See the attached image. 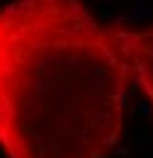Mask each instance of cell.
I'll use <instances>...</instances> for the list:
<instances>
[{
  "label": "cell",
  "mask_w": 153,
  "mask_h": 158,
  "mask_svg": "<svg viewBox=\"0 0 153 158\" xmlns=\"http://www.w3.org/2000/svg\"><path fill=\"white\" fill-rule=\"evenodd\" d=\"M119 46L131 85L143 93L153 107V24L143 29H119Z\"/></svg>",
  "instance_id": "obj_2"
},
{
  "label": "cell",
  "mask_w": 153,
  "mask_h": 158,
  "mask_svg": "<svg viewBox=\"0 0 153 158\" xmlns=\"http://www.w3.org/2000/svg\"><path fill=\"white\" fill-rule=\"evenodd\" d=\"M131 85L119 29L85 0L0 7V151L5 158H110Z\"/></svg>",
  "instance_id": "obj_1"
}]
</instances>
